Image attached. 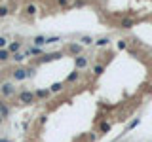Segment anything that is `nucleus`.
<instances>
[{"mask_svg": "<svg viewBox=\"0 0 152 142\" xmlns=\"http://www.w3.org/2000/svg\"><path fill=\"white\" fill-rule=\"evenodd\" d=\"M65 51H67V53H70V55H76V57H78L80 53H82V44H80V42L67 44V46H65Z\"/></svg>", "mask_w": 152, "mask_h": 142, "instance_id": "nucleus-1", "label": "nucleus"}, {"mask_svg": "<svg viewBox=\"0 0 152 142\" xmlns=\"http://www.w3.org/2000/svg\"><path fill=\"white\" fill-rule=\"evenodd\" d=\"M19 100H21V102H33L34 95H33V93H29V91H23L21 95H19Z\"/></svg>", "mask_w": 152, "mask_h": 142, "instance_id": "nucleus-2", "label": "nucleus"}, {"mask_svg": "<svg viewBox=\"0 0 152 142\" xmlns=\"http://www.w3.org/2000/svg\"><path fill=\"white\" fill-rule=\"evenodd\" d=\"M19 49H21V42H11L10 46H8V51H10V53H19Z\"/></svg>", "mask_w": 152, "mask_h": 142, "instance_id": "nucleus-3", "label": "nucleus"}, {"mask_svg": "<svg viewBox=\"0 0 152 142\" xmlns=\"http://www.w3.org/2000/svg\"><path fill=\"white\" fill-rule=\"evenodd\" d=\"M76 66H78V68H86L87 66V59L82 57V55H78V57H76Z\"/></svg>", "mask_w": 152, "mask_h": 142, "instance_id": "nucleus-4", "label": "nucleus"}, {"mask_svg": "<svg viewBox=\"0 0 152 142\" xmlns=\"http://www.w3.org/2000/svg\"><path fill=\"white\" fill-rule=\"evenodd\" d=\"M13 78H15V80H23V78H27V70H23V68H17V70L13 72Z\"/></svg>", "mask_w": 152, "mask_h": 142, "instance_id": "nucleus-5", "label": "nucleus"}, {"mask_svg": "<svg viewBox=\"0 0 152 142\" xmlns=\"http://www.w3.org/2000/svg\"><path fill=\"white\" fill-rule=\"evenodd\" d=\"M44 44H48L46 42V36H34V46H36V47L44 46Z\"/></svg>", "mask_w": 152, "mask_h": 142, "instance_id": "nucleus-6", "label": "nucleus"}, {"mask_svg": "<svg viewBox=\"0 0 152 142\" xmlns=\"http://www.w3.org/2000/svg\"><path fill=\"white\" fill-rule=\"evenodd\" d=\"M2 93H4V95H11V93H13L11 83H4V85H2Z\"/></svg>", "mask_w": 152, "mask_h": 142, "instance_id": "nucleus-7", "label": "nucleus"}, {"mask_svg": "<svg viewBox=\"0 0 152 142\" xmlns=\"http://www.w3.org/2000/svg\"><path fill=\"white\" fill-rule=\"evenodd\" d=\"M25 13L27 15H34L36 13V6H34V4H29V6L25 8Z\"/></svg>", "mask_w": 152, "mask_h": 142, "instance_id": "nucleus-8", "label": "nucleus"}, {"mask_svg": "<svg viewBox=\"0 0 152 142\" xmlns=\"http://www.w3.org/2000/svg\"><path fill=\"white\" fill-rule=\"evenodd\" d=\"M40 47H36V46H33V47H29V49H27V55H38L40 53Z\"/></svg>", "mask_w": 152, "mask_h": 142, "instance_id": "nucleus-9", "label": "nucleus"}, {"mask_svg": "<svg viewBox=\"0 0 152 142\" xmlns=\"http://www.w3.org/2000/svg\"><path fill=\"white\" fill-rule=\"evenodd\" d=\"M91 42H93V38H89V36H82V38H80V44H82V46H89Z\"/></svg>", "mask_w": 152, "mask_h": 142, "instance_id": "nucleus-10", "label": "nucleus"}, {"mask_svg": "<svg viewBox=\"0 0 152 142\" xmlns=\"http://www.w3.org/2000/svg\"><path fill=\"white\" fill-rule=\"evenodd\" d=\"M10 59V51L8 49H0V61H8Z\"/></svg>", "mask_w": 152, "mask_h": 142, "instance_id": "nucleus-11", "label": "nucleus"}, {"mask_svg": "<svg viewBox=\"0 0 152 142\" xmlns=\"http://www.w3.org/2000/svg\"><path fill=\"white\" fill-rule=\"evenodd\" d=\"M11 59H13L15 63H21V61L25 59V55H23V53H13V57H11Z\"/></svg>", "mask_w": 152, "mask_h": 142, "instance_id": "nucleus-12", "label": "nucleus"}, {"mask_svg": "<svg viewBox=\"0 0 152 142\" xmlns=\"http://www.w3.org/2000/svg\"><path fill=\"white\" fill-rule=\"evenodd\" d=\"M8 13H10V10H8L6 6H0V17H6Z\"/></svg>", "mask_w": 152, "mask_h": 142, "instance_id": "nucleus-13", "label": "nucleus"}, {"mask_svg": "<svg viewBox=\"0 0 152 142\" xmlns=\"http://www.w3.org/2000/svg\"><path fill=\"white\" fill-rule=\"evenodd\" d=\"M61 89H63V83H53V85H51V91H53V93L61 91Z\"/></svg>", "mask_w": 152, "mask_h": 142, "instance_id": "nucleus-14", "label": "nucleus"}, {"mask_svg": "<svg viewBox=\"0 0 152 142\" xmlns=\"http://www.w3.org/2000/svg\"><path fill=\"white\" fill-rule=\"evenodd\" d=\"M6 46H8V40L4 36H0V49H6Z\"/></svg>", "mask_w": 152, "mask_h": 142, "instance_id": "nucleus-15", "label": "nucleus"}, {"mask_svg": "<svg viewBox=\"0 0 152 142\" xmlns=\"http://www.w3.org/2000/svg\"><path fill=\"white\" fill-rule=\"evenodd\" d=\"M109 42H110L109 38H99V40H97V46H107Z\"/></svg>", "mask_w": 152, "mask_h": 142, "instance_id": "nucleus-16", "label": "nucleus"}, {"mask_svg": "<svg viewBox=\"0 0 152 142\" xmlns=\"http://www.w3.org/2000/svg\"><path fill=\"white\" fill-rule=\"evenodd\" d=\"M122 28H131V21H129V19H124V21H122Z\"/></svg>", "mask_w": 152, "mask_h": 142, "instance_id": "nucleus-17", "label": "nucleus"}, {"mask_svg": "<svg viewBox=\"0 0 152 142\" xmlns=\"http://www.w3.org/2000/svg\"><path fill=\"white\" fill-rule=\"evenodd\" d=\"M103 70H105V66H103V64H97V66L93 68V72H95V74H101Z\"/></svg>", "mask_w": 152, "mask_h": 142, "instance_id": "nucleus-18", "label": "nucleus"}, {"mask_svg": "<svg viewBox=\"0 0 152 142\" xmlns=\"http://www.w3.org/2000/svg\"><path fill=\"white\" fill-rule=\"evenodd\" d=\"M57 6L59 8H67L69 6V0H57Z\"/></svg>", "mask_w": 152, "mask_h": 142, "instance_id": "nucleus-19", "label": "nucleus"}, {"mask_svg": "<svg viewBox=\"0 0 152 142\" xmlns=\"http://www.w3.org/2000/svg\"><path fill=\"white\" fill-rule=\"evenodd\" d=\"M78 74H80V72H72V74L69 76V82H74V80H78Z\"/></svg>", "mask_w": 152, "mask_h": 142, "instance_id": "nucleus-20", "label": "nucleus"}, {"mask_svg": "<svg viewBox=\"0 0 152 142\" xmlns=\"http://www.w3.org/2000/svg\"><path fill=\"white\" fill-rule=\"evenodd\" d=\"M36 95H38V97H48V95H50V91H46V89H42V91H38V93H36Z\"/></svg>", "mask_w": 152, "mask_h": 142, "instance_id": "nucleus-21", "label": "nucleus"}, {"mask_svg": "<svg viewBox=\"0 0 152 142\" xmlns=\"http://www.w3.org/2000/svg\"><path fill=\"white\" fill-rule=\"evenodd\" d=\"M118 47H120V49H124V47H126V42H124V40H120V42H118Z\"/></svg>", "mask_w": 152, "mask_h": 142, "instance_id": "nucleus-22", "label": "nucleus"}, {"mask_svg": "<svg viewBox=\"0 0 152 142\" xmlns=\"http://www.w3.org/2000/svg\"><path fill=\"white\" fill-rule=\"evenodd\" d=\"M74 6H84V0H76V2H74Z\"/></svg>", "mask_w": 152, "mask_h": 142, "instance_id": "nucleus-23", "label": "nucleus"}]
</instances>
